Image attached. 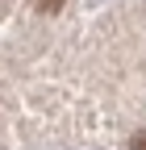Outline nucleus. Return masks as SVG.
Segmentation results:
<instances>
[{"mask_svg": "<svg viewBox=\"0 0 146 150\" xmlns=\"http://www.w3.org/2000/svg\"><path fill=\"white\" fill-rule=\"evenodd\" d=\"M130 150H146V129H142V134H134V142H130Z\"/></svg>", "mask_w": 146, "mask_h": 150, "instance_id": "nucleus-2", "label": "nucleus"}, {"mask_svg": "<svg viewBox=\"0 0 146 150\" xmlns=\"http://www.w3.org/2000/svg\"><path fill=\"white\" fill-rule=\"evenodd\" d=\"M29 4L38 8V13H59V8L67 4V0H29Z\"/></svg>", "mask_w": 146, "mask_h": 150, "instance_id": "nucleus-1", "label": "nucleus"}]
</instances>
